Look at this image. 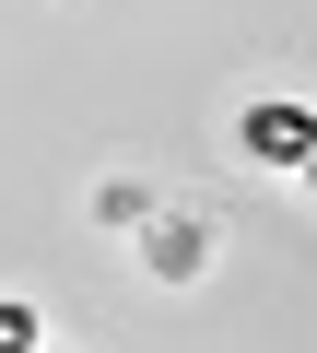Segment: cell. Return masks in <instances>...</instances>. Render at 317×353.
<instances>
[{
  "label": "cell",
  "mask_w": 317,
  "mask_h": 353,
  "mask_svg": "<svg viewBox=\"0 0 317 353\" xmlns=\"http://www.w3.org/2000/svg\"><path fill=\"white\" fill-rule=\"evenodd\" d=\"M0 353H47V330H36V306H24V294L0 306Z\"/></svg>",
  "instance_id": "3"
},
{
  "label": "cell",
  "mask_w": 317,
  "mask_h": 353,
  "mask_svg": "<svg viewBox=\"0 0 317 353\" xmlns=\"http://www.w3.org/2000/svg\"><path fill=\"white\" fill-rule=\"evenodd\" d=\"M235 141H247L259 165H305V153H317V118H305L294 94H259V106L235 118Z\"/></svg>",
  "instance_id": "1"
},
{
  "label": "cell",
  "mask_w": 317,
  "mask_h": 353,
  "mask_svg": "<svg viewBox=\"0 0 317 353\" xmlns=\"http://www.w3.org/2000/svg\"><path fill=\"white\" fill-rule=\"evenodd\" d=\"M305 176H317V153H305Z\"/></svg>",
  "instance_id": "5"
},
{
  "label": "cell",
  "mask_w": 317,
  "mask_h": 353,
  "mask_svg": "<svg viewBox=\"0 0 317 353\" xmlns=\"http://www.w3.org/2000/svg\"><path fill=\"white\" fill-rule=\"evenodd\" d=\"M94 212H106V224H153V189H129V176H118V189H94Z\"/></svg>",
  "instance_id": "4"
},
{
  "label": "cell",
  "mask_w": 317,
  "mask_h": 353,
  "mask_svg": "<svg viewBox=\"0 0 317 353\" xmlns=\"http://www.w3.org/2000/svg\"><path fill=\"white\" fill-rule=\"evenodd\" d=\"M200 259H212V236H200V224H153V271H165V283H188Z\"/></svg>",
  "instance_id": "2"
}]
</instances>
